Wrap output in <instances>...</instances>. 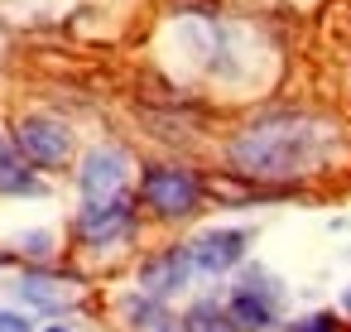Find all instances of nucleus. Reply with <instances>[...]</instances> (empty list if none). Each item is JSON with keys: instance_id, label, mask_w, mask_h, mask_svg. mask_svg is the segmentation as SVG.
Returning <instances> with one entry per match:
<instances>
[{"instance_id": "f257e3e1", "label": "nucleus", "mask_w": 351, "mask_h": 332, "mask_svg": "<svg viewBox=\"0 0 351 332\" xmlns=\"http://www.w3.org/2000/svg\"><path fill=\"white\" fill-rule=\"evenodd\" d=\"M332 145H337L332 126L308 116H274L231 140V164L250 178H293L317 169L332 154Z\"/></svg>"}, {"instance_id": "f03ea898", "label": "nucleus", "mask_w": 351, "mask_h": 332, "mask_svg": "<svg viewBox=\"0 0 351 332\" xmlns=\"http://www.w3.org/2000/svg\"><path fill=\"white\" fill-rule=\"evenodd\" d=\"M231 322H236V332H260V327H269L274 322V308H279V284H274V274L269 270H245V279L236 284V294H231Z\"/></svg>"}, {"instance_id": "7ed1b4c3", "label": "nucleus", "mask_w": 351, "mask_h": 332, "mask_svg": "<svg viewBox=\"0 0 351 332\" xmlns=\"http://www.w3.org/2000/svg\"><path fill=\"white\" fill-rule=\"evenodd\" d=\"M197 178L188 169H149L145 174V202L159 217H188L197 207Z\"/></svg>"}, {"instance_id": "20e7f679", "label": "nucleus", "mask_w": 351, "mask_h": 332, "mask_svg": "<svg viewBox=\"0 0 351 332\" xmlns=\"http://www.w3.org/2000/svg\"><path fill=\"white\" fill-rule=\"evenodd\" d=\"M15 135H20V150H25L34 164H63V159L73 154V135H68V126L53 121V116H25Z\"/></svg>"}, {"instance_id": "39448f33", "label": "nucleus", "mask_w": 351, "mask_h": 332, "mask_svg": "<svg viewBox=\"0 0 351 332\" xmlns=\"http://www.w3.org/2000/svg\"><path fill=\"white\" fill-rule=\"evenodd\" d=\"M125 154L121 150H111V145H101V150H92L87 159H82V174H77V183H82V198L87 202H101V198H121V188H125Z\"/></svg>"}, {"instance_id": "423d86ee", "label": "nucleus", "mask_w": 351, "mask_h": 332, "mask_svg": "<svg viewBox=\"0 0 351 332\" xmlns=\"http://www.w3.org/2000/svg\"><path fill=\"white\" fill-rule=\"evenodd\" d=\"M188 255L202 274H226L241 255H245V231L236 226H217V231H202L197 241H188Z\"/></svg>"}, {"instance_id": "0eeeda50", "label": "nucleus", "mask_w": 351, "mask_h": 332, "mask_svg": "<svg viewBox=\"0 0 351 332\" xmlns=\"http://www.w3.org/2000/svg\"><path fill=\"white\" fill-rule=\"evenodd\" d=\"M77 231L92 241V246H111L130 231V202L125 198H101V202H87L82 217H77Z\"/></svg>"}, {"instance_id": "6e6552de", "label": "nucleus", "mask_w": 351, "mask_h": 332, "mask_svg": "<svg viewBox=\"0 0 351 332\" xmlns=\"http://www.w3.org/2000/svg\"><path fill=\"white\" fill-rule=\"evenodd\" d=\"M193 270H197V265H193L188 246L164 250V255H154V260L140 270V294H149V298H169L173 289H183V284H188V274H193Z\"/></svg>"}, {"instance_id": "1a4fd4ad", "label": "nucleus", "mask_w": 351, "mask_h": 332, "mask_svg": "<svg viewBox=\"0 0 351 332\" xmlns=\"http://www.w3.org/2000/svg\"><path fill=\"white\" fill-rule=\"evenodd\" d=\"M20 298L34 303V308H44V313H63V308H73L77 284L53 279V274H25V279H20Z\"/></svg>"}, {"instance_id": "9d476101", "label": "nucleus", "mask_w": 351, "mask_h": 332, "mask_svg": "<svg viewBox=\"0 0 351 332\" xmlns=\"http://www.w3.org/2000/svg\"><path fill=\"white\" fill-rule=\"evenodd\" d=\"M25 150H15L10 140H0V193H44V183L25 169Z\"/></svg>"}, {"instance_id": "9b49d317", "label": "nucleus", "mask_w": 351, "mask_h": 332, "mask_svg": "<svg viewBox=\"0 0 351 332\" xmlns=\"http://www.w3.org/2000/svg\"><path fill=\"white\" fill-rule=\"evenodd\" d=\"M183 332H236V322H231V308L226 303L202 298V303H193L183 313Z\"/></svg>"}, {"instance_id": "f8f14e48", "label": "nucleus", "mask_w": 351, "mask_h": 332, "mask_svg": "<svg viewBox=\"0 0 351 332\" xmlns=\"http://www.w3.org/2000/svg\"><path fill=\"white\" fill-rule=\"evenodd\" d=\"M125 318L140 327V332H173V318H169V308L159 303V298H130L125 303Z\"/></svg>"}, {"instance_id": "ddd939ff", "label": "nucleus", "mask_w": 351, "mask_h": 332, "mask_svg": "<svg viewBox=\"0 0 351 332\" xmlns=\"http://www.w3.org/2000/svg\"><path fill=\"white\" fill-rule=\"evenodd\" d=\"M289 332H337V318L332 313H308V318L289 322Z\"/></svg>"}, {"instance_id": "4468645a", "label": "nucleus", "mask_w": 351, "mask_h": 332, "mask_svg": "<svg viewBox=\"0 0 351 332\" xmlns=\"http://www.w3.org/2000/svg\"><path fill=\"white\" fill-rule=\"evenodd\" d=\"M20 246H25L29 255H49V246H53V236H49V231H29V236H20Z\"/></svg>"}, {"instance_id": "2eb2a0df", "label": "nucleus", "mask_w": 351, "mask_h": 332, "mask_svg": "<svg viewBox=\"0 0 351 332\" xmlns=\"http://www.w3.org/2000/svg\"><path fill=\"white\" fill-rule=\"evenodd\" d=\"M0 332H29V322L20 313H0Z\"/></svg>"}, {"instance_id": "dca6fc26", "label": "nucleus", "mask_w": 351, "mask_h": 332, "mask_svg": "<svg viewBox=\"0 0 351 332\" xmlns=\"http://www.w3.org/2000/svg\"><path fill=\"white\" fill-rule=\"evenodd\" d=\"M341 308H346V313H351V289H346V294H341Z\"/></svg>"}, {"instance_id": "f3484780", "label": "nucleus", "mask_w": 351, "mask_h": 332, "mask_svg": "<svg viewBox=\"0 0 351 332\" xmlns=\"http://www.w3.org/2000/svg\"><path fill=\"white\" fill-rule=\"evenodd\" d=\"M49 332H68V327H49Z\"/></svg>"}, {"instance_id": "a211bd4d", "label": "nucleus", "mask_w": 351, "mask_h": 332, "mask_svg": "<svg viewBox=\"0 0 351 332\" xmlns=\"http://www.w3.org/2000/svg\"><path fill=\"white\" fill-rule=\"evenodd\" d=\"M0 44H5V39H0Z\"/></svg>"}]
</instances>
